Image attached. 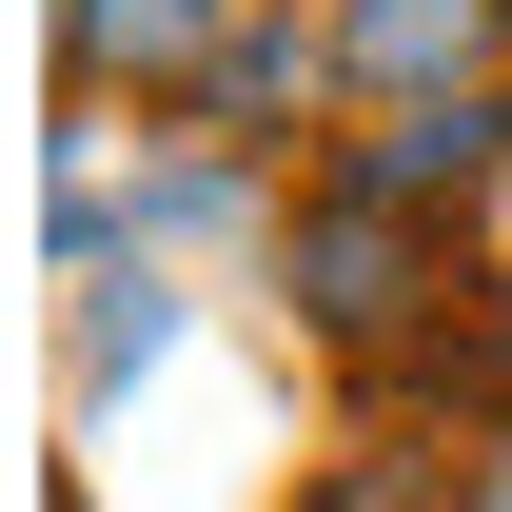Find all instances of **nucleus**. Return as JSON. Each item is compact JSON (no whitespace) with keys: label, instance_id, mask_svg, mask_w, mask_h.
<instances>
[{"label":"nucleus","instance_id":"nucleus-3","mask_svg":"<svg viewBox=\"0 0 512 512\" xmlns=\"http://www.w3.org/2000/svg\"><path fill=\"white\" fill-rule=\"evenodd\" d=\"M473 512H512V473H493V493H473Z\"/></svg>","mask_w":512,"mask_h":512},{"label":"nucleus","instance_id":"nucleus-2","mask_svg":"<svg viewBox=\"0 0 512 512\" xmlns=\"http://www.w3.org/2000/svg\"><path fill=\"white\" fill-rule=\"evenodd\" d=\"M178 20H197V0H79V60H158Z\"/></svg>","mask_w":512,"mask_h":512},{"label":"nucleus","instance_id":"nucleus-1","mask_svg":"<svg viewBox=\"0 0 512 512\" xmlns=\"http://www.w3.org/2000/svg\"><path fill=\"white\" fill-rule=\"evenodd\" d=\"M473 20H493V0H375L355 60H375V79H434V60H473Z\"/></svg>","mask_w":512,"mask_h":512}]
</instances>
